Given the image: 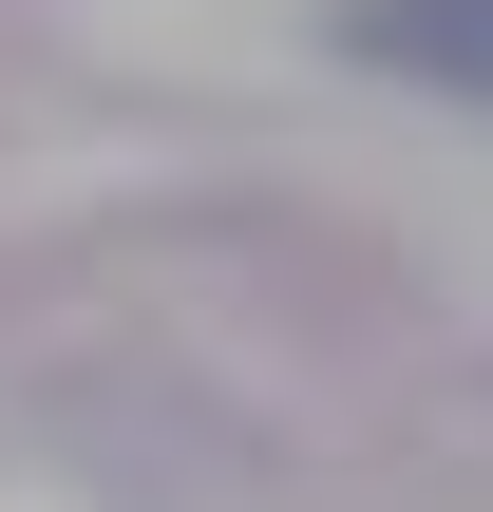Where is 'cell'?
<instances>
[{
    "label": "cell",
    "mask_w": 493,
    "mask_h": 512,
    "mask_svg": "<svg viewBox=\"0 0 493 512\" xmlns=\"http://www.w3.org/2000/svg\"><path fill=\"white\" fill-rule=\"evenodd\" d=\"M361 57L437 76V95H493V0H361Z\"/></svg>",
    "instance_id": "cell-1"
}]
</instances>
